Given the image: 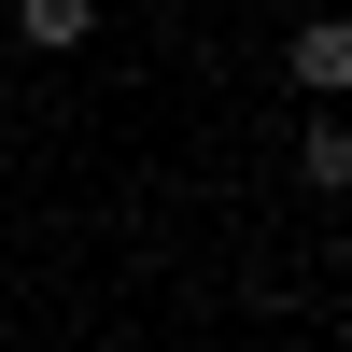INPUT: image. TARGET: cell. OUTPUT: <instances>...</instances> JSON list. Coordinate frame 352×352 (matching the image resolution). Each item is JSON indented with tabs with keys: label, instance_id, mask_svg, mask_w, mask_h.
Wrapping results in <instances>:
<instances>
[{
	"label": "cell",
	"instance_id": "1",
	"mask_svg": "<svg viewBox=\"0 0 352 352\" xmlns=\"http://www.w3.org/2000/svg\"><path fill=\"white\" fill-rule=\"evenodd\" d=\"M14 43H28V56H56V43H85V0H14Z\"/></svg>",
	"mask_w": 352,
	"mask_h": 352
},
{
	"label": "cell",
	"instance_id": "2",
	"mask_svg": "<svg viewBox=\"0 0 352 352\" xmlns=\"http://www.w3.org/2000/svg\"><path fill=\"white\" fill-rule=\"evenodd\" d=\"M296 85H352V43H338V28H296Z\"/></svg>",
	"mask_w": 352,
	"mask_h": 352
}]
</instances>
